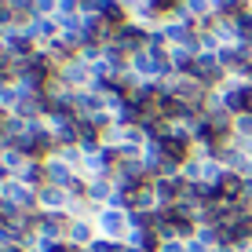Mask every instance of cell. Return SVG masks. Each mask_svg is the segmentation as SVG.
Wrapping results in <instances>:
<instances>
[{
	"label": "cell",
	"instance_id": "cell-2",
	"mask_svg": "<svg viewBox=\"0 0 252 252\" xmlns=\"http://www.w3.org/2000/svg\"><path fill=\"white\" fill-rule=\"evenodd\" d=\"M33 4H37L40 15H55L59 11V0H33Z\"/></svg>",
	"mask_w": 252,
	"mask_h": 252
},
{
	"label": "cell",
	"instance_id": "cell-1",
	"mask_svg": "<svg viewBox=\"0 0 252 252\" xmlns=\"http://www.w3.org/2000/svg\"><path fill=\"white\" fill-rule=\"evenodd\" d=\"M179 11H183L190 22H205V19H216V0H183Z\"/></svg>",
	"mask_w": 252,
	"mask_h": 252
}]
</instances>
